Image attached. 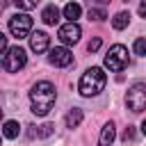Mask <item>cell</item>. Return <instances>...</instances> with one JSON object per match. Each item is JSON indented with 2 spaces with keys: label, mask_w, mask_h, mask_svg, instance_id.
<instances>
[{
  "label": "cell",
  "mask_w": 146,
  "mask_h": 146,
  "mask_svg": "<svg viewBox=\"0 0 146 146\" xmlns=\"http://www.w3.org/2000/svg\"><path fill=\"white\" fill-rule=\"evenodd\" d=\"M135 55H139V57L146 55V39H144V36H139V39L135 41Z\"/></svg>",
  "instance_id": "obj_18"
},
{
  "label": "cell",
  "mask_w": 146,
  "mask_h": 146,
  "mask_svg": "<svg viewBox=\"0 0 146 146\" xmlns=\"http://www.w3.org/2000/svg\"><path fill=\"white\" fill-rule=\"evenodd\" d=\"M48 62H50L52 66H71V64H73V55H71L68 48L57 46V48H50V52H48Z\"/></svg>",
  "instance_id": "obj_8"
},
{
  "label": "cell",
  "mask_w": 146,
  "mask_h": 146,
  "mask_svg": "<svg viewBox=\"0 0 146 146\" xmlns=\"http://www.w3.org/2000/svg\"><path fill=\"white\" fill-rule=\"evenodd\" d=\"M105 82H107V78H105L103 68H100V66H91V68H87V71L82 73L78 89H80V94H82L84 98H91V96H98V94L105 89Z\"/></svg>",
  "instance_id": "obj_2"
},
{
  "label": "cell",
  "mask_w": 146,
  "mask_h": 146,
  "mask_svg": "<svg viewBox=\"0 0 146 146\" xmlns=\"http://www.w3.org/2000/svg\"><path fill=\"white\" fill-rule=\"evenodd\" d=\"M98 48H100V36L91 39V41H89V46H87V50H89V52H96Z\"/></svg>",
  "instance_id": "obj_21"
},
{
  "label": "cell",
  "mask_w": 146,
  "mask_h": 146,
  "mask_svg": "<svg viewBox=\"0 0 146 146\" xmlns=\"http://www.w3.org/2000/svg\"><path fill=\"white\" fill-rule=\"evenodd\" d=\"M114 137H116V128H114V123L110 121V123H105V125H103V130H100V137H98V146H112Z\"/></svg>",
  "instance_id": "obj_10"
},
{
  "label": "cell",
  "mask_w": 146,
  "mask_h": 146,
  "mask_svg": "<svg viewBox=\"0 0 146 146\" xmlns=\"http://www.w3.org/2000/svg\"><path fill=\"white\" fill-rule=\"evenodd\" d=\"M18 132H21V125H18L16 121H7V123L2 125V135H5L7 139H16Z\"/></svg>",
  "instance_id": "obj_15"
},
{
  "label": "cell",
  "mask_w": 146,
  "mask_h": 146,
  "mask_svg": "<svg viewBox=\"0 0 146 146\" xmlns=\"http://www.w3.org/2000/svg\"><path fill=\"white\" fill-rule=\"evenodd\" d=\"M48 46H50V36L43 32V30H36V32H30V48L36 52V55H41V52H46L48 50Z\"/></svg>",
  "instance_id": "obj_9"
},
{
  "label": "cell",
  "mask_w": 146,
  "mask_h": 146,
  "mask_svg": "<svg viewBox=\"0 0 146 146\" xmlns=\"http://www.w3.org/2000/svg\"><path fill=\"white\" fill-rule=\"evenodd\" d=\"M55 100H57V91H55V84L48 80H41L30 89V103H32V112L36 116H46L52 110Z\"/></svg>",
  "instance_id": "obj_1"
},
{
  "label": "cell",
  "mask_w": 146,
  "mask_h": 146,
  "mask_svg": "<svg viewBox=\"0 0 146 146\" xmlns=\"http://www.w3.org/2000/svg\"><path fill=\"white\" fill-rule=\"evenodd\" d=\"M25 64H27V55H25V50H23L21 46L7 48L5 57H2V68H5L7 73H18Z\"/></svg>",
  "instance_id": "obj_3"
},
{
  "label": "cell",
  "mask_w": 146,
  "mask_h": 146,
  "mask_svg": "<svg viewBox=\"0 0 146 146\" xmlns=\"http://www.w3.org/2000/svg\"><path fill=\"white\" fill-rule=\"evenodd\" d=\"M7 48H9V46H7V36L0 32V55H5V52H7Z\"/></svg>",
  "instance_id": "obj_22"
},
{
  "label": "cell",
  "mask_w": 146,
  "mask_h": 146,
  "mask_svg": "<svg viewBox=\"0 0 146 146\" xmlns=\"http://www.w3.org/2000/svg\"><path fill=\"white\" fill-rule=\"evenodd\" d=\"M52 130H55V125H52V123H43V125H39L36 137H50V135H52Z\"/></svg>",
  "instance_id": "obj_19"
},
{
  "label": "cell",
  "mask_w": 146,
  "mask_h": 146,
  "mask_svg": "<svg viewBox=\"0 0 146 146\" xmlns=\"http://www.w3.org/2000/svg\"><path fill=\"white\" fill-rule=\"evenodd\" d=\"M105 18H107V11H105L103 7H89V21L100 23V21H105Z\"/></svg>",
  "instance_id": "obj_16"
},
{
  "label": "cell",
  "mask_w": 146,
  "mask_h": 146,
  "mask_svg": "<svg viewBox=\"0 0 146 146\" xmlns=\"http://www.w3.org/2000/svg\"><path fill=\"white\" fill-rule=\"evenodd\" d=\"M66 128H78L80 123H82V110L80 107H73L68 114H66Z\"/></svg>",
  "instance_id": "obj_13"
},
{
  "label": "cell",
  "mask_w": 146,
  "mask_h": 146,
  "mask_svg": "<svg viewBox=\"0 0 146 146\" xmlns=\"http://www.w3.org/2000/svg\"><path fill=\"white\" fill-rule=\"evenodd\" d=\"M128 23H130V14H128V11H119V14L112 18V27H114V30H125Z\"/></svg>",
  "instance_id": "obj_14"
},
{
  "label": "cell",
  "mask_w": 146,
  "mask_h": 146,
  "mask_svg": "<svg viewBox=\"0 0 146 146\" xmlns=\"http://www.w3.org/2000/svg\"><path fill=\"white\" fill-rule=\"evenodd\" d=\"M9 32L16 36V39H25V36H30V32H32V18L23 11V14H14L11 18H9Z\"/></svg>",
  "instance_id": "obj_6"
},
{
  "label": "cell",
  "mask_w": 146,
  "mask_h": 146,
  "mask_svg": "<svg viewBox=\"0 0 146 146\" xmlns=\"http://www.w3.org/2000/svg\"><path fill=\"white\" fill-rule=\"evenodd\" d=\"M128 48L125 46H121V43H114L110 50H107V55H105V66L110 68V71H114V73H119V71H123L125 66H128Z\"/></svg>",
  "instance_id": "obj_4"
},
{
  "label": "cell",
  "mask_w": 146,
  "mask_h": 146,
  "mask_svg": "<svg viewBox=\"0 0 146 146\" xmlns=\"http://www.w3.org/2000/svg\"><path fill=\"white\" fill-rule=\"evenodd\" d=\"M80 14H82V7L78 2H68L64 7V18H68V23H75L80 18Z\"/></svg>",
  "instance_id": "obj_12"
},
{
  "label": "cell",
  "mask_w": 146,
  "mask_h": 146,
  "mask_svg": "<svg viewBox=\"0 0 146 146\" xmlns=\"http://www.w3.org/2000/svg\"><path fill=\"white\" fill-rule=\"evenodd\" d=\"M0 119H2V110H0Z\"/></svg>",
  "instance_id": "obj_24"
},
{
  "label": "cell",
  "mask_w": 146,
  "mask_h": 146,
  "mask_svg": "<svg viewBox=\"0 0 146 146\" xmlns=\"http://www.w3.org/2000/svg\"><path fill=\"white\" fill-rule=\"evenodd\" d=\"M41 21H43L46 25H57V23H59V9H57L55 5H48V7L41 11Z\"/></svg>",
  "instance_id": "obj_11"
},
{
  "label": "cell",
  "mask_w": 146,
  "mask_h": 146,
  "mask_svg": "<svg viewBox=\"0 0 146 146\" xmlns=\"http://www.w3.org/2000/svg\"><path fill=\"white\" fill-rule=\"evenodd\" d=\"M121 139H123V141H132V139H135V128L128 125V128L123 130V137H121Z\"/></svg>",
  "instance_id": "obj_20"
},
{
  "label": "cell",
  "mask_w": 146,
  "mask_h": 146,
  "mask_svg": "<svg viewBox=\"0 0 146 146\" xmlns=\"http://www.w3.org/2000/svg\"><path fill=\"white\" fill-rule=\"evenodd\" d=\"M125 103H128V110H130V112H135V114L144 112V107H146V84H144V82H135V84L128 89Z\"/></svg>",
  "instance_id": "obj_5"
},
{
  "label": "cell",
  "mask_w": 146,
  "mask_h": 146,
  "mask_svg": "<svg viewBox=\"0 0 146 146\" xmlns=\"http://www.w3.org/2000/svg\"><path fill=\"white\" fill-rule=\"evenodd\" d=\"M89 2H91V5H107L110 0H89Z\"/></svg>",
  "instance_id": "obj_23"
},
{
  "label": "cell",
  "mask_w": 146,
  "mask_h": 146,
  "mask_svg": "<svg viewBox=\"0 0 146 146\" xmlns=\"http://www.w3.org/2000/svg\"><path fill=\"white\" fill-rule=\"evenodd\" d=\"M80 34H82V30H80L78 23H64V25L57 30V36H59V41H62L64 46L78 43V41H80Z\"/></svg>",
  "instance_id": "obj_7"
},
{
  "label": "cell",
  "mask_w": 146,
  "mask_h": 146,
  "mask_svg": "<svg viewBox=\"0 0 146 146\" xmlns=\"http://www.w3.org/2000/svg\"><path fill=\"white\" fill-rule=\"evenodd\" d=\"M36 2H39V0H14V5H16L18 9H23V11L34 9V7H36Z\"/></svg>",
  "instance_id": "obj_17"
}]
</instances>
